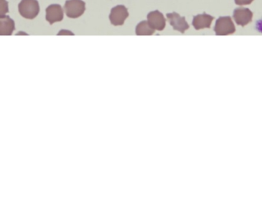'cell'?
<instances>
[{
  "mask_svg": "<svg viewBox=\"0 0 262 208\" xmlns=\"http://www.w3.org/2000/svg\"><path fill=\"white\" fill-rule=\"evenodd\" d=\"M18 9L19 14L27 19H34L40 10L37 0H22Z\"/></svg>",
  "mask_w": 262,
  "mask_h": 208,
  "instance_id": "6da1fadb",
  "label": "cell"
},
{
  "mask_svg": "<svg viewBox=\"0 0 262 208\" xmlns=\"http://www.w3.org/2000/svg\"><path fill=\"white\" fill-rule=\"evenodd\" d=\"M64 10L69 18L77 19L85 13V4L82 0H67Z\"/></svg>",
  "mask_w": 262,
  "mask_h": 208,
  "instance_id": "7a4b0ae2",
  "label": "cell"
},
{
  "mask_svg": "<svg viewBox=\"0 0 262 208\" xmlns=\"http://www.w3.org/2000/svg\"><path fill=\"white\" fill-rule=\"evenodd\" d=\"M217 36H228L235 32V27L229 16H222L216 21L214 29Z\"/></svg>",
  "mask_w": 262,
  "mask_h": 208,
  "instance_id": "3957f363",
  "label": "cell"
},
{
  "mask_svg": "<svg viewBox=\"0 0 262 208\" xmlns=\"http://www.w3.org/2000/svg\"><path fill=\"white\" fill-rule=\"evenodd\" d=\"M128 17V12L125 6L119 5L112 9L110 15V20L115 27H119L125 24Z\"/></svg>",
  "mask_w": 262,
  "mask_h": 208,
  "instance_id": "277c9868",
  "label": "cell"
},
{
  "mask_svg": "<svg viewBox=\"0 0 262 208\" xmlns=\"http://www.w3.org/2000/svg\"><path fill=\"white\" fill-rule=\"evenodd\" d=\"M167 19L169 22L170 25L172 27L173 30L184 33L189 29V25L185 20V17H182L179 13H167Z\"/></svg>",
  "mask_w": 262,
  "mask_h": 208,
  "instance_id": "5b68a950",
  "label": "cell"
},
{
  "mask_svg": "<svg viewBox=\"0 0 262 208\" xmlns=\"http://www.w3.org/2000/svg\"><path fill=\"white\" fill-rule=\"evenodd\" d=\"M233 18L237 25L245 27L252 21L253 13L249 9L239 7L234 10Z\"/></svg>",
  "mask_w": 262,
  "mask_h": 208,
  "instance_id": "8992f818",
  "label": "cell"
},
{
  "mask_svg": "<svg viewBox=\"0 0 262 208\" xmlns=\"http://www.w3.org/2000/svg\"><path fill=\"white\" fill-rule=\"evenodd\" d=\"M148 24L153 30L157 31H162L166 26V20L164 17L163 14L159 10L150 12L147 16Z\"/></svg>",
  "mask_w": 262,
  "mask_h": 208,
  "instance_id": "52a82bcc",
  "label": "cell"
},
{
  "mask_svg": "<svg viewBox=\"0 0 262 208\" xmlns=\"http://www.w3.org/2000/svg\"><path fill=\"white\" fill-rule=\"evenodd\" d=\"M46 13V19L47 22H50V25H53L55 22H61L63 19V10L59 4H52L49 6Z\"/></svg>",
  "mask_w": 262,
  "mask_h": 208,
  "instance_id": "ba28073f",
  "label": "cell"
},
{
  "mask_svg": "<svg viewBox=\"0 0 262 208\" xmlns=\"http://www.w3.org/2000/svg\"><path fill=\"white\" fill-rule=\"evenodd\" d=\"M214 17L210 15L203 13V14L197 15L193 18L192 25L196 30H202V29L211 28Z\"/></svg>",
  "mask_w": 262,
  "mask_h": 208,
  "instance_id": "9c48e42d",
  "label": "cell"
},
{
  "mask_svg": "<svg viewBox=\"0 0 262 208\" xmlns=\"http://www.w3.org/2000/svg\"><path fill=\"white\" fill-rule=\"evenodd\" d=\"M15 30V22L10 16H0V35L11 36Z\"/></svg>",
  "mask_w": 262,
  "mask_h": 208,
  "instance_id": "30bf717a",
  "label": "cell"
},
{
  "mask_svg": "<svg viewBox=\"0 0 262 208\" xmlns=\"http://www.w3.org/2000/svg\"><path fill=\"white\" fill-rule=\"evenodd\" d=\"M156 30H153L148 21H142L138 24L136 29V33L137 36H151L154 34Z\"/></svg>",
  "mask_w": 262,
  "mask_h": 208,
  "instance_id": "8fae6325",
  "label": "cell"
},
{
  "mask_svg": "<svg viewBox=\"0 0 262 208\" xmlns=\"http://www.w3.org/2000/svg\"><path fill=\"white\" fill-rule=\"evenodd\" d=\"M8 12V3L6 0H0V16H6Z\"/></svg>",
  "mask_w": 262,
  "mask_h": 208,
  "instance_id": "7c38bea8",
  "label": "cell"
},
{
  "mask_svg": "<svg viewBox=\"0 0 262 208\" xmlns=\"http://www.w3.org/2000/svg\"><path fill=\"white\" fill-rule=\"evenodd\" d=\"M254 0H234L236 5L237 6H246L250 5Z\"/></svg>",
  "mask_w": 262,
  "mask_h": 208,
  "instance_id": "4fadbf2b",
  "label": "cell"
},
{
  "mask_svg": "<svg viewBox=\"0 0 262 208\" xmlns=\"http://www.w3.org/2000/svg\"><path fill=\"white\" fill-rule=\"evenodd\" d=\"M66 33H64V30H61L60 32L59 33V36H60V35H72V36H73V33H72L71 32L68 31V30H65Z\"/></svg>",
  "mask_w": 262,
  "mask_h": 208,
  "instance_id": "5bb4252c",
  "label": "cell"
}]
</instances>
